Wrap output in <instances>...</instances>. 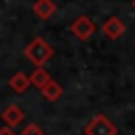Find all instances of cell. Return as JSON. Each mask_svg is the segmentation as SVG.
<instances>
[{
	"label": "cell",
	"mask_w": 135,
	"mask_h": 135,
	"mask_svg": "<svg viewBox=\"0 0 135 135\" xmlns=\"http://www.w3.org/2000/svg\"><path fill=\"white\" fill-rule=\"evenodd\" d=\"M25 57L36 65V68H42L51 57H53V46L44 40V38H40V36H36L27 46H25Z\"/></svg>",
	"instance_id": "obj_1"
},
{
	"label": "cell",
	"mask_w": 135,
	"mask_h": 135,
	"mask_svg": "<svg viewBox=\"0 0 135 135\" xmlns=\"http://www.w3.org/2000/svg\"><path fill=\"white\" fill-rule=\"evenodd\" d=\"M116 124L103 114L93 116L91 122L84 127V135H116Z\"/></svg>",
	"instance_id": "obj_2"
},
{
	"label": "cell",
	"mask_w": 135,
	"mask_h": 135,
	"mask_svg": "<svg viewBox=\"0 0 135 135\" xmlns=\"http://www.w3.org/2000/svg\"><path fill=\"white\" fill-rule=\"evenodd\" d=\"M70 32H72L78 40H89V38L95 34V23H93V19H91V17L80 15V17H76V19L72 21Z\"/></svg>",
	"instance_id": "obj_3"
},
{
	"label": "cell",
	"mask_w": 135,
	"mask_h": 135,
	"mask_svg": "<svg viewBox=\"0 0 135 135\" xmlns=\"http://www.w3.org/2000/svg\"><path fill=\"white\" fill-rule=\"evenodd\" d=\"M101 30H103V34H105L110 40H118V38H122L127 25H124L122 19H118V17H108V19L103 21Z\"/></svg>",
	"instance_id": "obj_4"
},
{
	"label": "cell",
	"mask_w": 135,
	"mask_h": 135,
	"mask_svg": "<svg viewBox=\"0 0 135 135\" xmlns=\"http://www.w3.org/2000/svg\"><path fill=\"white\" fill-rule=\"evenodd\" d=\"M23 118H25L23 110H21L19 105H15V103H11V105H6V108L2 110V120L6 122V127H8V129L19 127V124L23 122Z\"/></svg>",
	"instance_id": "obj_5"
},
{
	"label": "cell",
	"mask_w": 135,
	"mask_h": 135,
	"mask_svg": "<svg viewBox=\"0 0 135 135\" xmlns=\"http://www.w3.org/2000/svg\"><path fill=\"white\" fill-rule=\"evenodd\" d=\"M55 13H57V4H55L53 0H36V2H34V15H36L38 19L46 21V19H51Z\"/></svg>",
	"instance_id": "obj_6"
},
{
	"label": "cell",
	"mask_w": 135,
	"mask_h": 135,
	"mask_svg": "<svg viewBox=\"0 0 135 135\" xmlns=\"http://www.w3.org/2000/svg\"><path fill=\"white\" fill-rule=\"evenodd\" d=\"M40 91H42V97H44L46 101H57V99H61V95H63L61 84H59V82H55V80H49Z\"/></svg>",
	"instance_id": "obj_7"
},
{
	"label": "cell",
	"mask_w": 135,
	"mask_h": 135,
	"mask_svg": "<svg viewBox=\"0 0 135 135\" xmlns=\"http://www.w3.org/2000/svg\"><path fill=\"white\" fill-rule=\"evenodd\" d=\"M27 78H30V86H36V89H42V86L51 80V76H49V72H46L44 68H36Z\"/></svg>",
	"instance_id": "obj_8"
},
{
	"label": "cell",
	"mask_w": 135,
	"mask_h": 135,
	"mask_svg": "<svg viewBox=\"0 0 135 135\" xmlns=\"http://www.w3.org/2000/svg\"><path fill=\"white\" fill-rule=\"evenodd\" d=\"M8 84H11V89H13L15 93H25V91L30 89V78H27V74L17 72V74L8 80Z\"/></svg>",
	"instance_id": "obj_9"
},
{
	"label": "cell",
	"mask_w": 135,
	"mask_h": 135,
	"mask_svg": "<svg viewBox=\"0 0 135 135\" xmlns=\"http://www.w3.org/2000/svg\"><path fill=\"white\" fill-rule=\"evenodd\" d=\"M19 135H44V131H42V127H40V124L30 122V124H25V127H23V131H21Z\"/></svg>",
	"instance_id": "obj_10"
},
{
	"label": "cell",
	"mask_w": 135,
	"mask_h": 135,
	"mask_svg": "<svg viewBox=\"0 0 135 135\" xmlns=\"http://www.w3.org/2000/svg\"><path fill=\"white\" fill-rule=\"evenodd\" d=\"M0 135H17V133H15L13 129H8V127H2V129H0Z\"/></svg>",
	"instance_id": "obj_11"
},
{
	"label": "cell",
	"mask_w": 135,
	"mask_h": 135,
	"mask_svg": "<svg viewBox=\"0 0 135 135\" xmlns=\"http://www.w3.org/2000/svg\"><path fill=\"white\" fill-rule=\"evenodd\" d=\"M133 8H135V0H133Z\"/></svg>",
	"instance_id": "obj_12"
}]
</instances>
